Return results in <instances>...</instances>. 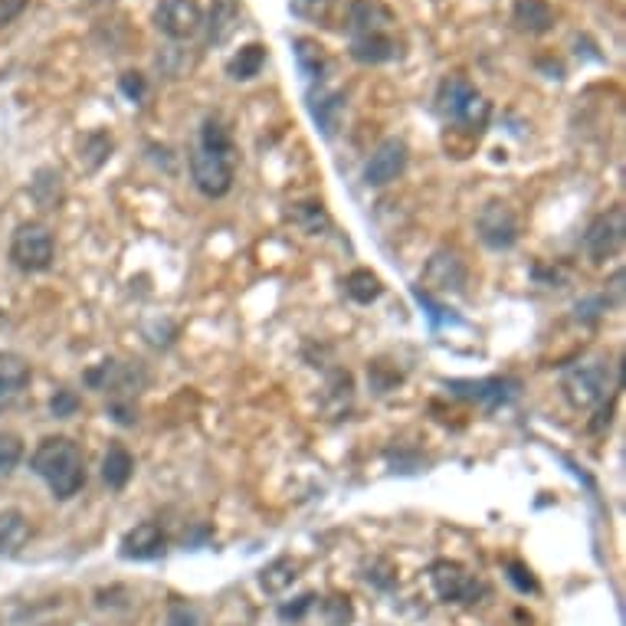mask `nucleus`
Here are the masks:
<instances>
[{
	"label": "nucleus",
	"instance_id": "f257e3e1",
	"mask_svg": "<svg viewBox=\"0 0 626 626\" xmlns=\"http://www.w3.org/2000/svg\"><path fill=\"white\" fill-rule=\"evenodd\" d=\"M30 466L59 502H69L86 486V456H82L79 443L69 440V436H46L33 450Z\"/></svg>",
	"mask_w": 626,
	"mask_h": 626
},
{
	"label": "nucleus",
	"instance_id": "f03ea898",
	"mask_svg": "<svg viewBox=\"0 0 626 626\" xmlns=\"http://www.w3.org/2000/svg\"><path fill=\"white\" fill-rule=\"evenodd\" d=\"M391 27V14L381 4L371 0H358L351 7V56L358 63H387L397 56V43L387 33Z\"/></svg>",
	"mask_w": 626,
	"mask_h": 626
},
{
	"label": "nucleus",
	"instance_id": "7ed1b4c3",
	"mask_svg": "<svg viewBox=\"0 0 626 626\" xmlns=\"http://www.w3.org/2000/svg\"><path fill=\"white\" fill-rule=\"evenodd\" d=\"M436 112H440L446 122H459L472 128V132H482V125L489 122V102L459 76L440 82V89H436Z\"/></svg>",
	"mask_w": 626,
	"mask_h": 626
},
{
	"label": "nucleus",
	"instance_id": "20e7f679",
	"mask_svg": "<svg viewBox=\"0 0 626 626\" xmlns=\"http://www.w3.org/2000/svg\"><path fill=\"white\" fill-rule=\"evenodd\" d=\"M53 256H56L53 233L37 220L20 223L14 236H10V263L20 273H46L53 266Z\"/></svg>",
	"mask_w": 626,
	"mask_h": 626
},
{
	"label": "nucleus",
	"instance_id": "39448f33",
	"mask_svg": "<svg viewBox=\"0 0 626 626\" xmlns=\"http://www.w3.org/2000/svg\"><path fill=\"white\" fill-rule=\"evenodd\" d=\"M613 391V368L607 361H587L577 364L574 371L564 374V394L574 407H597L600 400Z\"/></svg>",
	"mask_w": 626,
	"mask_h": 626
},
{
	"label": "nucleus",
	"instance_id": "423d86ee",
	"mask_svg": "<svg viewBox=\"0 0 626 626\" xmlns=\"http://www.w3.org/2000/svg\"><path fill=\"white\" fill-rule=\"evenodd\" d=\"M430 581L443 604H476L486 594V584L469 574L459 561H436L430 568Z\"/></svg>",
	"mask_w": 626,
	"mask_h": 626
},
{
	"label": "nucleus",
	"instance_id": "0eeeda50",
	"mask_svg": "<svg viewBox=\"0 0 626 626\" xmlns=\"http://www.w3.org/2000/svg\"><path fill=\"white\" fill-rule=\"evenodd\" d=\"M476 233L489 250L502 253L518 243V217L505 200H489L476 214Z\"/></svg>",
	"mask_w": 626,
	"mask_h": 626
},
{
	"label": "nucleus",
	"instance_id": "6e6552de",
	"mask_svg": "<svg viewBox=\"0 0 626 626\" xmlns=\"http://www.w3.org/2000/svg\"><path fill=\"white\" fill-rule=\"evenodd\" d=\"M623 233H626L623 207H613L607 214L590 220V227L584 230V253L590 256V263H604V259L617 256L623 246Z\"/></svg>",
	"mask_w": 626,
	"mask_h": 626
},
{
	"label": "nucleus",
	"instance_id": "1a4fd4ad",
	"mask_svg": "<svg viewBox=\"0 0 626 626\" xmlns=\"http://www.w3.org/2000/svg\"><path fill=\"white\" fill-rule=\"evenodd\" d=\"M191 177L204 197H227L233 187V158H220L197 148L191 155Z\"/></svg>",
	"mask_w": 626,
	"mask_h": 626
},
{
	"label": "nucleus",
	"instance_id": "9d476101",
	"mask_svg": "<svg viewBox=\"0 0 626 626\" xmlns=\"http://www.w3.org/2000/svg\"><path fill=\"white\" fill-rule=\"evenodd\" d=\"M407 161H410V151H407L404 138L381 141L377 151L371 155V161L364 164V184H368V187H384V184L397 181V177L407 171Z\"/></svg>",
	"mask_w": 626,
	"mask_h": 626
},
{
	"label": "nucleus",
	"instance_id": "9b49d317",
	"mask_svg": "<svg viewBox=\"0 0 626 626\" xmlns=\"http://www.w3.org/2000/svg\"><path fill=\"white\" fill-rule=\"evenodd\" d=\"M155 23L164 37L191 40L194 33L204 27V17H200V7L194 0H161L155 10Z\"/></svg>",
	"mask_w": 626,
	"mask_h": 626
},
{
	"label": "nucleus",
	"instance_id": "f8f14e48",
	"mask_svg": "<svg viewBox=\"0 0 626 626\" xmlns=\"http://www.w3.org/2000/svg\"><path fill=\"white\" fill-rule=\"evenodd\" d=\"M168 551V535L158 522H141L132 531H125L122 545H118V554L125 561H155Z\"/></svg>",
	"mask_w": 626,
	"mask_h": 626
},
{
	"label": "nucleus",
	"instance_id": "ddd939ff",
	"mask_svg": "<svg viewBox=\"0 0 626 626\" xmlns=\"http://www.w3.org/2000/svg\"><path fill=\"white\" fill-rule=\"evenodd\" d=\"M446 387H453L459 397L479 400V404H486L489 410L505 407L515 397V391H518V384L509 381V377H489V381H453Z\"/></svg>",
	"mask_w": 626,
	"mask_h": 626
},
{
	"label": "nucleus",
	"instance_id": "4468645a",
	"mask_svg": "<svg viewBox=\"0 0 626 626\" xmlns=\"http://www.w3.org/2000/svg\"><path fill=\"white\" fill-rule=\"evenodd\" d=\"M30 361L14 351H0V407L14 404L30 387Z\"/></svg>",
	"mask_w": 626,
	"mask_h": 626
},
{
	"label": "nucleus",
	"instance_id": "2eb2a0df",
	"mask_svg": "<svg viewBox=\"0 0 626 626\" xmlns=\"http://www.w3.org/2000/svg\"><path fill=\"white\" fill-rule=\"evenodd\" d=\"M427 282L436 292H463L466 289V266L450 250H440L427 266Z\"/></svg>",
	"mask_w": 626,
	"mask_h": 626
},
{
	"label": "nucleus",
	"instance_id": "dca6fc26",
	"mask_svg": "<svg viewBox=\"0 0 626 626\" xmlns=\"http://www.w3.org/2000/svg\"><path fill=\"white\" fill-rule=\"evenodd\" d=\"M135 476V456L125 450L122 443H112L109 450H105V459H102V479L109 489H125L128 482Z\"/></svg>",
	"mask_w": 626,
	"mask_h": 626
},
{
	"label": "nucleus",
	"instance_id": "f3484780",
	"mask_svg": "<svg viewBox=\"0 0 626 626\" xmlns=\"http://www.w3.org/2000/svg\"><path fill=\"white\" fill-rule=\"evenodd\" d=\"M27 538H30L27 515L17 509L0 512V558H14V554L27 545Z\"/></svg>",
	"mask_w": 626,
	"mask_h": 626
},
{
	"label": "nucleus",
	"instance_id": "a211bd4d",
	"mask_svg": "<svg viewBox=\"0 0 626 626\" xmlns=\"http://www.w3.org/2000/svg\"><path fill=\"white\" fill-rule=\"evenodd\" d=\"M236 23H240V7H236V0H214V7H210V17H207V43H227L230 33L236 30Z\"/></svg>",
	"mask_w": 626,
	"mask_h": 626
},
{
	"label": "nucleus",
	"instance_id": "6ab92c4d",
	"mask_svg": "<svg viewBox=\"0 0 626 626\" xmlns=\"http://www.w3.org/2000/svg\"><path fill=\"white\" fill-rule=\"evenodd\" d=\"M515 23L525 33H545V30H551L554 14H551V7L545 4V0H518L515 4Z\"/></svg>",
	"mask_w": 626,
	"mask_h": 626
},
{
	"label": "nucleus",
	"instance_id": "aec40b11",
	"mask_svg": "<svg viewBox=\"0 0 626 626\" xmlns=\"http://www.w3.org/2000/svg\"><path fill=\"white\" fill-rule=\"evenodd\" d=\"M295 561L292 558H276L269 561L263 571H259V587L266 590V594H282V590H289L295 584Z\"/></svg>",
	"mask_w": 626,
	"mask_h": 626
},
{
	"label": "nucleus",
	"instance_id": "412c9836",
	"mask_svg": "<svg viewBox=\"0 0 626 626\" xmlns=\"http://www.w3.org/2000/svg\"><path fill=\"white\" fill-rule=\"evenodd\" d=\"M266 66V50L259 43H250V46H243L240 53H236L230 63H227V73L230 79L236 82H246V79H253L259 76V69Z\"/></svg>",
	"mask_w": 626,
	"mask_h": 626
},
{
	"label": "nucleus",
	"instance_id": "4be33fe9",
	"mask_svg": "<svg viewBox=\"0 0 626 626\" xmlns=\"http://www.w3.org/2000/svg\"><path fill=\"white\" fill-rule=\"evenodd\" d=\"M345 292L351 295L354 302L371 305L377 295L384 292V286H381V279H377V273H371V269H354V273H348V279H345Z\"/></svg>",
	"mask_w": 626,
	"mask_h": 626
},
{
	"label": "nucleus",
	"instance_id": "5701e85b",
	"mask_svg": "<svg viewBox=\"0 0 626 626\" xmlns=\"http://www.w3.org/2000/svg\"><path fill=\"white\" fill-rule=\"evenodd\" d=\"M200 148L210 151V155L233 158V138H230L227 128L217 122V118H207L204 128H200Z\"/></svg>",
	"mask_w": 626,
	"mask_h": 626
},
{
	"label": "nucleus",
	"instance_id": "b1692460",
	"mask_svg": "<svg viewBox=\"0 0 626 626\" xmlns=\"http://www.w3.org/2000/svg\"><path fill=\"white\" fill-rule=\"evenodd\" d=\"M295 59H299L302 73L309 76L312 82H322V73H325V53H322V46H318L315 40H305V37L295 40Z\"/></svg>",
	"mask_w": 626,
	"mask_h": 626
},
{
	"label": "nucleus",
	"instance_id": "393cba45",
	"mask_svg": "<svg viewBox=\"0 0 626 626\" xmlns=\"http://www.w3.org/2000/svg\"><path fill=\"white\" fill-rule=\"evenodd\" d=\"M332 397H335V404H328V413H332V417H341V413L351 407V397H354L351 374L335 371L332 377H328V394H325V400H332Z\"/></svg>",
	"mask_w": 626,
	"mask_h": 626
},
{
	"label": "nucleus",
	"instance_id": "a878e982",
	"mask_svg": "<svg viewBox=\"0 0 626 626\" xmlns=\"http://www.w3.org/2000/svg\"><path fill=\"white\" fill-rule=\"evenodd\" d=\"M33 197H37V204L43 210H56L59 197H63V184H59V174L50 171V168H43L37 174V181H33Z\"/></svg>",
	"mask_w": 626,
	"mask_h": 626
},
{
	"label": "nucleus",
	"instance_id": "bb28decb",
	"mask_svg": "<svg viewBox=\"0 0 626 626\" xmlns=\"http://www.w3.org/2000/svg\"><path fill=\"white\" fill-rule=\"evenodd\" d=\"M341 109H345V102H341V96H335V92H322V96L312 102V115H315V122L322 125L325 135L335 132V122H338Z\"/></svg>",
	"mask_w": 626,
	"mask_h": 626
},
{
	"label": "nucleus",
	"instance_id": "cd10ccee",
	"mask_svg": "<svg viewBox=\"0 0 626 626\" xmlns=\"http://www.w3.org/2000/svg\"><path fill=\"white\" fill-rule=\"evenodd\" d=\"M23 459V440L17 433L0 430V476H10Z\"/></svg>",
	"mask_w": 626,
	"mask_h": 626
},
{
	"label": "nucleus",
	"instance_id": "c85d7f7f",
	"mask_svg": "<svg viewBox=\"0 0 626 626\" xmlns=\"http://www.w3.org/2000/svg\"><path fill=\"white\" fill-rule=\"evenodd\" d=\"M292 220L299 223L305 233H318L328 227V214L322 204H299L292 210Z\"/></svg>",
	"mask_w": 626,
	"mask_h": 626
},
{
	"label": "nucleus",
	"instance_id": "c756f323",
	"mask_svg": "<svg viewBox=\"0 0 626 626\" xmlns=\"http://www.w3.org/2000/svg\"><path fill=\"white\" fill-rule=\"evenodd\" d=\"M322 613H325L328 626H348L351 617H354L348 597H328L325 604H322Z\"/></svg>",
	"mask_w": 626,
	"mask_h": 626
},
{
	"label": "nucleus",
	"instance_id": "7c9ffc66",
	"mask_svg": "<svg viewBox=\"0 0 626 626\" xmlns=\"http://www.w3.org/2000/svg\"><path fill=\"white\" fill-rule=\"evenodd\" d=\"M164 626H197V613L187 600H171L168 604V617H164Z\"/></svg>",
	"mask_w": 626,
	"mask_h": 626
},
{
	"label": "nucleus",
	"instance_id": "2f4dec72",
	"mask_svg": "<svg viewBox=\"0 0 626 626\" xmlns=\"http://www.w3.org/2000/svg\"><path fill=\"white\" fill-rule=\"evenodd\" d=\"M53 417H69V413H76V407H79V400H76V394L73 391H56V397H53Z\"/></svg>",
	"mask_w": 626,
	"mask_h": 626
},
{
	"label": "nucleus",
	"instance_id": "473e14b6",
	"mask_svg": "<svg viewBox=\"0 0 626 626\" xmlns=\"http://www.w3.org/2000/svg\"><path fill=\"white\" fill-rule=\"evenodd\" d=\"M509 577H512V584L518 587V590H538V584H535V577H531V571H525L522 564H509Z\"/></svg>",
	"mask_w": 626,
	"mask_h": 626
},
{
	"label": "nucleus",
	"instance_id": "72a5a7b5",
	"mask_svg": "<svg viewBox=\"0 0 626 626\" xmlns=\"http://www.w3.org/2000/svg\"><path fill=\"white\" fill-rule=\"evenodd\" d=\"M312 600H315V597H299V604H295V607H282V610H279V617H282V620H299L302 613L312 607Z\"/></svg>",
	"mask_w": 626,
	"mask_h": 626
},
{
	"label": "nucleus",
	"instance_id": "f704fd0d",
	"mask_svg": "<svg viewBox=\"0 0 626 626\" xmlns=\"http://www.w3.org/2000/svg\"><path fill=\"white\" fill-rule=\"evenodd\" d=\"M23 7H27V0H0V23L14 20Z\"/></svg>",
	"mask_w": 626,
	"mask_h": 626
},
{
	"label": "nucleus",
	"instance_id": "c9c22d12",
	"mask_svg": "<svg viewBox=\"0 0 626 626\" xmlns=\"http://www.w3.org/2000/svg\"><path fill=\"white\" fill-rule=\"evenodd\" d=\"M122 89H125L132 99H141V92H145V82L138 79V73H128V76L122 79Z\"/></svg>",
	"mask_w": 626,
	"mask_h": 626
},
{
	"label": "nucleus",
	"instance_id": "e433bc0d",
	"mask_svg": "<svg viewBox=\"0 0 626 626\" xmlns=\"http://www.w3.org/2000/svg\"><path fill=\"white\" fill-rule=\"evenodd\" d=\"M0 328H4V312H0Z\"/></svg>",
	"mask_w": 626,
	"mask_h": 626
}]
</instances>
